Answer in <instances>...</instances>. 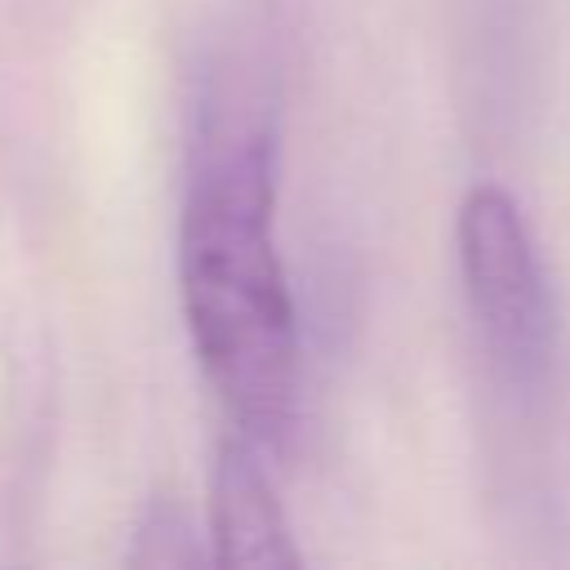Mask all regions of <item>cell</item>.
Wrapping results in <instances>:
<instances>
[{"label":"cell","instance_id":"7a4b0ae2","mask_svg":"<svg viewBox=\"0 0 570 570\" xmlns=\"http://www.w3.org/2000/svg\"><path fill=\"white\" fill-rule=\"evenodd\" d=\"M454 245L490 361L512 387H534L552 365L557 312L521 205L503 187H472L454 218Z\"/></svg>","mask_w":570,"mask_h":570},{"label":"cell","instance_id":"6da1fadb","mask_svg":"<svg viewBox=\"0 0 570 570\" xmlns=\"http://www.w3.org/2000/svg\"><path fill=\"white\" fill-rule=\"evenodd\" d=\"M196 361L236 432L276 450L298 405V307L276 249V142L240 98L209 107L178 223Z\"/></svg>","mask_w":570,"mask_h":570},{"label":"cell","instance_id":"3957f363","mask_svg":"<svg viewBox=\"0 0 570 570\" xmlns=\"http://www.w3.org/2000/svg\"><path fill=\"white\" fill-rule=\"evenodd\" d=\"M209 539L218 566H240V570L298 566V548L267 468V445L245 432H232L218 445L209 472Z\"/></svg>","mask_w":570,"mask_h":570}]
</instances>
